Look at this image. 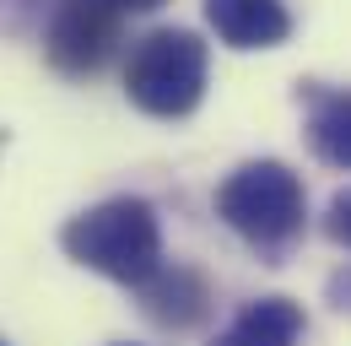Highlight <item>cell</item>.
<instances>
[{
  "mask_svg": "<svg viewBox=\"0 0 351 346\" xmlns=\"http://www.w3.org/2000/svg\"><path fill=\"white\" fill-rule=\"evenodd\" d=\"M60 244L76 265H87L119 287H141L162 265V222L152 211V200L114 195V200H97L82 216H71Z\"/></svg>",
  "mask_w": 351,
  "mask_h": 346,
  "instance_id": "6da1fadb",
  "label": "cell"
},
{
  "mask_svg": "<svg viewBox=\"0 0 351 346\" xmlns=\"http://www.w3.org/2000/svg\"><path fill=\"white\" fill-rule=\"evenodd\" d=\"M217 216L265 260H281L308 227V189L287 163L254 157L217 184Z\"/></svg>",
  "mask_w": 351,
  "mask_h": 346,
  "instance_id": "7a4b0ae2",
  "label": "cell"
},
{
  "mask_svg": "<svg viewBox=\"0 0 351 346\" xmlns=\"http://www.w3.org/2000/svg\"><path fill=\"white\" fill-rule=\"evenodd\" d=\"M206 43L189 27H157L125 60V97L152 119H184L206 97Z\"/></svg>",
  "mask_w": 351,
  "mask_h": 346,
  "instance_id": "3957f363",
  "label": "cell"
},
{
  "mask_svg": "<svg viewBox=\"0 0 351 346\" xmlns=\"http://www.w3.org/2000/svg\"><path fill=\"white\" fill-rule=\"evenodd\" d=\"M125 11H114L108 0H54L44 27V54L54 71L65 76H92L114 60L119 49Z\"/></svg>",
  "mask_w": 351,
  "mask_h": 346,
  "instance_id": "277c9868",
  "label": "cell"
},
{
  "mask_svg": "<svg viewBox=\"0 0 351 346\" xmlns=\"http://www.w3.org/2000/svg\"><path fill=\"white\" fill-rule=\"evenodd\" d=\"M135 292H141L146 319H157L162 330H195L211 314V281L200 270H189V265H168L162 260Z\"/></svg>",
  "mask_w": 351,
  "mask_h": 346,
  "instance_id": "5b68a950",
  "label": "cell"
},
{
  "mask_svg": "<svg viewBox=\"0 0 351 346\" xmlns=\"http://www.w3.org/2000/svg\"><path fill=\"white\" fill-rule=\"evenodd\" d=\"M206 22L227 49H281L292 38L287 0H206Z\"/></svg>",
  "mask_w": 351,
  "mask_h": 346,
  "instance_id": "8992f818",
  "label": "cell"
},
{
  "mask_svg": "<svg viewBox=\"0 0 351 346\" xmlns=\"http://www.w3.org/2000/svg\"><path fill=\"white\" fill-rule=\"evenodd\" d=\"M303 130L319 163L351 173V86H308Z\"/></svg>",
  "mask_w": 351,
  "mask_h": 346,
  "instance_id": "52a82bcc",
  "label": "cell"
},
{
  "mask_svg": "<svg viewBox=\"0 0 351 346\" xmlns=\"http://www.w3.org/2000/svg\"><path fill=\"white\" fill-rule=\"evenodd\" d=\"M308 330L303 303L292 298H254L211 346H298Z\"/></svg>",
  "mask_w": 351,
  "mask_h": 346,
  "instance_id": "ba28073f",
  "label": "cell"
},
{
  "mask_svg": "<svg viewBox=\"0 0 351 346\" xmlns=\"http://www.w3.org/2000/svg\"><path fill=\"white\" fill-rule=\"evenodd\" d=\"M324 233H330L335 244H346V249H351V189H341V195L330 200V211H324Z\"/></svg>",
  "mask_w": 351,
  "mask_h": 346,
  "instance_id": "9c48e42d",
  "label": "cell"
},
{
  "mask_svg": "<svg viewBox=\"0 0 351 346\" xmlns=\"http://www.w3.org/2000/svg\"><path fill=\"white\" fill-rule=\"evenodd\" d=\"M114 11H125V16H146V11H162L168 0H108Z\"/></svg>",
  "mask_w": 351,
  "mask_h": 346,
  "instance_id": "30bf717a",
  "label": "cell"
},
{
  "mask_svg": "<svg viewBox=\"0 0 351 346\" xmlns=\"http://www.w3.org/2000/svg\"><path fill=\"white\" fill-rule=\"evenodd\" d=\"M0 346H5V341H0Z\"/></svg>",
  "mask_w": 351,
  "mask_h": 346,
  "instance_id": "8fae6325",
  "label": "cell"
}]
</instances>
